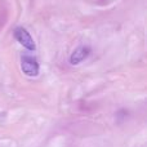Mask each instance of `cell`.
Returning a JSON list of instances; mask_svg holds the SVG:
<instances>
[{"mask_svg":"<svg viewBox=\"0 0 147 147\" xmlns=\"http://www.w3.org/2000/svg\"><path fill=\"white\" fill-rule=\"evenodd\" d=\"M14 38L17 39V41L21 44V45H23L26 49H28V51H35L36 45H35V41H34V39L31 38L30 32H28L26 28L23 27H17L14 30Z\"/></svg>","mask_w":147,"mask_h":147,"instance_id":"obj_1","label":"cell"},{"mask_svg":"<svg viewBox=\"0 0 147 147\" xmlns=\"http://www.w3.org/2000/svg\"><path fill=\"white\" fill-rule=\"evenodd\" d=\"M22 71L27 76H38L39 75V63L35 58L28 56H23L21 59Z\"/></svg>","mask_w":147,"mask_h":147,"instance_id":"obj_2","label":"cell"},{"mask_svg":"<svg viewBox=\"0 0 147 147\" xmlns=\"http://www.w3.org/2000/svg\"><path fill=\"white\" fill-rule=\"evenodd\" d=\"M89 53H90L89 47H79L72 52L71 57H70V62H71V65H79L89 56Z\"/></svg>","mask_w":147,"mask_h":147,"instance_id":"obj_3","label":"cell"}]
</instances>
